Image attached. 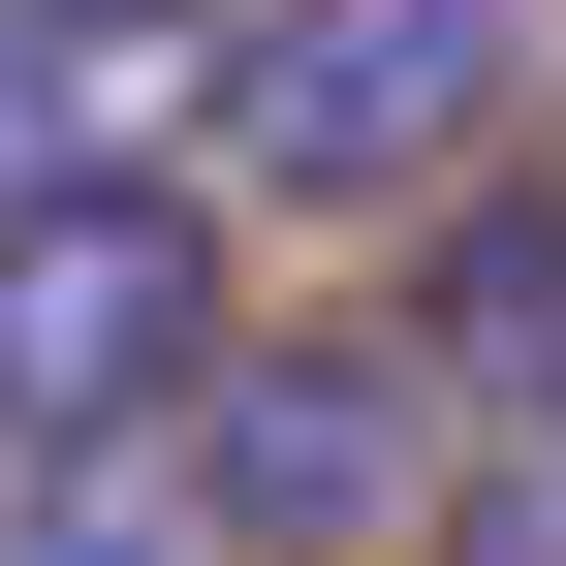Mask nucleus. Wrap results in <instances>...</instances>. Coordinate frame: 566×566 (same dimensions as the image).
I'll return each mask as SVG.
<instances>
[{
    "label": "nucleus",
    "instance_id": "nucleus-3",
    "mask_svg": "<svg viewBox=\"0 0 566 566\" xmlns=\"http://www.w3.org/2000/svg\"><path fill=\"white\" fill-rule=\"evenodd\" d=\"M441 472H472V409L409 378V315L221 346V378L158 409V535H189V566H378V535H441Z\"/></svg>",
    "mask_w": 566,
    "mask_h": 566
},
{
    "label": "nucleus",
    "instance_id": "nucleus-5",
    "mask_svg": "<svg viewBox=\"0 0 566 566\" xmlns=\"http://www.w3.org/2000/svg\"><path fill=\"white\" fill-rule=\"evenodd\" d=\"M441 566H566V378H535V409H504V441H472V472H441Z\"/></svg>",
    "mask_w": 566,
    "mask_h": 566
},
{
    "label": "nucleus",
    "instance_id": "nucleus-1",
    "mask_svg": "<svg viewBox=\"0 0 566 566\" xmlns=\"http://www.w3.org/2000/svg\"><path fill=\"white\" fill-rule=\"evenodd\" d=\"M535 95V0H221L189 32V189L221 221H378V189H472Z\"/></svg>",
    "mask_w": 566,
    "mask_h": 566
},
{
    "label": "nucleus",
    "instance_id": "nucleus-6",
    "mask_svg": "<svg viewBox=\"0 0 566 566\" xmlns=\"http://www.w3.org/2000/svg\"><path fill=\"white\" fill-rule=\"evenodd\" d=\"M0 566H189L158 472H0Z\"/></svg>",
    "mask_w": 566,
    "mask_h": 566
},
{
    "label": "nucleus",
    "instance_id": "nucleus-7",
    "mask_svg": "<svg viewBox=\"0 0 566 566\" xmlns=\"http://www.w3.org/2000/svg\"><path fill=\"white\" fill-rule=\"evenodd\" d=\"M95 32H221V0H95Z\"/></svg>",
    "mask_w": 566,
    "mask_h": 566
},
{
    "label": "nucleus",
    "instance_id": "nucleus-4",
    "mask_svg": "<svg viewBox=\"0 0 566 566\" xmlns=\"http://www.w3.org/2000/svg\"><path fill=\"white\" fill-rule=\"evenodd\" d=\"M409 378H441V409H535L566 378V158H472L441 283H409Z\"/></svg>",
    "mask_w": 566,
    "mask_h": 566
},
{
    "label": "nucleus",
    "instance_id": "nucleus-2",
    "mask_svg": "<svg viewBox=\"0 0 566 566\" xmlns=\"http://www.w3.org/2000/svg\"><path fill=\"white\" fill-rule=\"evenodd\" d=\"M221 189L189 158H63L0 189V472H158V409L221 378Z\"/></svg>",
    "mask_w": 566,
    "mask_h": 566
}]
</instances>
